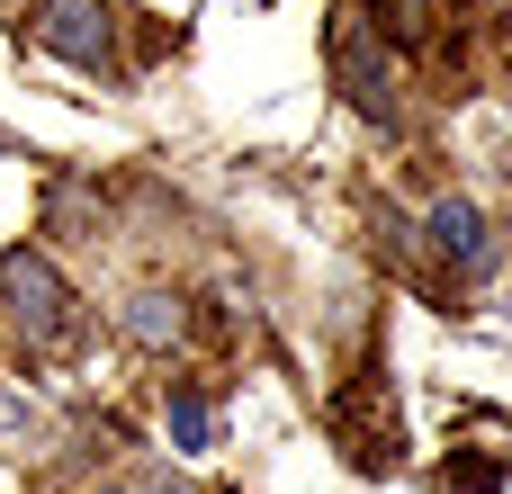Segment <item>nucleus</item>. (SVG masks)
I'll return each mask as SVG.
<instances>
[{
  "label": "nucleus",
  "mask_w": 512,
  "mask_h": 494,
  "mask_svg": "<svg viewBox=\"0 0 512 494\" xmlns=\"http://www.w3.org/2000/svg\"><path fill=\"white\" fill-rule=\"evenodd\" d=\"M207 441H216V405L198 387H180L171 396V450H207Z\"/></svg>",
  "instance_id": "obj_6"
},
{
  "label": "nucleus",
  "mask_w": 512,
  "mask_h": 494,
  "mask_svg": "<svg viewBox=\"0 0 512 494\" xmlns=\"http://www.w3.org/2000/svg\"><path fill=\"white\" fill-rule=\"evenodd\" d=\"M333 72H342V90H351L369 117H396V72H387V54H378L369 27H342V36H333Z\"/></svg>",
  "instance_id": "obj_2"
},
{
  "label": "nucleus",
  "mask_w": 512,
  "mask_h": 494,
  "mask_svg": "<svg viewBox=\"0 0 512 494\" xmlns=\"http://www.w3.org/2000/svg\"><path fill=\"white\" fill-rule=\"evenodd\" d=\"M432 243H441L459 270H477V261H486V207H477V198H441V207H432Z\"/></svg>",
  "instance_id": "obj_4"
},
{
  "label": "nucleus",
  "mask_w": 512,
  "mask_h": 494,
  "mask_svg": "<svg viewBox=\"0 0 512 494\" xmlns=\"http://www.w3.org/2000/svg\"><path fill=\"white\" fill-rule=\"evenodd\" d=\"M144 494H189V486H171V477H153V486H144Z\"/></svg>",
  "instance_id": "obj_9"
},
{
  "label": "nucleus",
  "mask_w": 512,
  "mask_h": 494,
  "mask_svg": "<svg viewBox=\"0 0 512 494\" xmlns=\"http://www.w3.org/2000/svg\"><path fill=\"white\" fill-rule=\"evenodd\" d=\"M396 36H432V0H378Z\"/></svg>",
  "instance_id": "obj_7"
},
{
  "label": "nucleus",
  "mask_w": 512,
  "mask_h": 494,
  "mask_svg": "<svg viewBox=\"0 0 512 494\" xmlns=\"http://www.w3.org/2000/svg\"><path fill=\"white\" fill-rule=\"evenodd\" d=\"M180 333V297H162V288H144V297H126V342H144V351H162Z\"/></svg>",
  "instance_id": "obj_5"
},
{
  "label": "nucleus",
  "mask_w": 512,
  "mask_h": 494,
  "mask_svg": "<svg viewBox=\"0 0 512 494\" xmlns=\"http://www.w3.org/2000/svg\"><path fill=\"white\" fill-rule=\"evenodd\" d=\"M36 36H45L63 63H108V9H99V0H45Z\"/></svg>",
  "instance_id": "obj_3"
},
{
  "label": "nucleus",
  "mask_w": 512,
  "mask_h": 494,
  "mask_svg": "<svg viewBox=\"0 0 512 494\" xmlns=\"http://www.w3.org/2000/svg\"><path fill=\"white\" fill-rule=\"evenodd\" d=\"M504 486V468L495 459H477V468H450V494H495Z\"/></svg>",
  "instance_id": "obj_8"
},
{
  "label": "nucleus",
  "mask_w": 512,
  "mask_h": 494,
  "mask_svg": "<svg viewBox=\"0 0 512 494\" xmlns=\"http://www.w3.org/2000/svg\"><path fill=\"white\" fill-rule=\"evenodd\" d=\"M0 306L36 351H54L72 333V288H63V270L45 252H0Z\"/></svg>",
  "instance_id": "obj_1"
}]
</instances>
